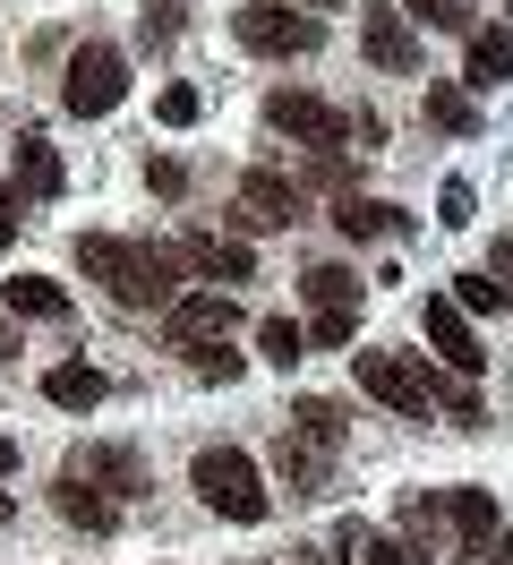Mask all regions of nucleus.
Wrapping results in <instances>:
<instances>
[{"label":"nucleus","mask_w":513,"mask_h":565,"mask_svg":"<svg viewBox=\"0 0 513 565\" xmlns=\"http://www.w3.org/2000/svg\"><path fill=\"white\" fill-rule=\"evenodd\" d=\"M43 394H52L61 412H95L103 394H111V377H103L95 360H61V369H43Z\"/></svg>","instance_id":"15"},{"label":"nucleus","mask_w":513,"mask_h":565,"mask_svg":"<svg viewBox=\"0 0 513 565\" xmlns=\"http://www.w3.org/2000/svg\"><path fill=\"white\" fill-rule=\"evenodd\" d=\"M360 565H410L403 540H376V531H360Z\"/></svg>","instance_id":"31"},{"label":"nucleus","mask_w":513,"mask_h":565,"mask_svg":"<svg viewBox=\"0 0 513 565\" xmlns=\"http://www.w3.org/2000/svg\"><path fill=\"white\" fill-rule=\"evenodd\" d=\"M171 35H180V0H146V9H137V43L154 52V43H171Z\"/></svg>","instance_id":"25"},{"label":"nucleus","mask_w":513,"mask_h":565,"mask_svg":"<svg viewBox=\"0 0 513 565\" xmlns=\"http://www.w3.org/2000/svg\"><path fill=\"white\" fill-rule=\"evenodd\" d=\"M291 437L317 446V455H342L351 420H342V403H325V394H300V403H291Z\"/></svg>","instance_id":"16"},{"label":"nucleus","mask_w":513,"mask_h":565,"mask_svg":"<svg viewBox=\"0 0 513 565\" xmlns=\"http://www.w3.org/2000/svg\"><path fill=\"white\" fill-rule=\"evenodd\" d=\"M360 43H368V61L385 77L419 70V26H410V9H360Z\"/></svg>","instance_id":"10"},{"label":"nucleus","mask_w":513,"mask_h":565,"mask_svg":"<svg viewBox=\"0 0 513 565\" xmlns=\"http://www.w3.org/2000/svg\"><path fill=\"white\" fill-rule=\"evenodd\" d=\"M120 95H129V61H120L111 43H77V52H68V77H61V104L77 111V120H103V111H120Z\"/></svg>","instance_id":"5"},{"label":"nucleus","mask_w":513,"mask_h":565,"mask_svg":"<svg viewBox=\"0 0 513 565\" xmlns=\"http://www.w3.org/2000/svg\"><path fill=\"white\" fill-rule=\"evenodd\" d=\"M9 514H18V497H9V489H0V531H9Z\"/></svg>","instance_id":"35"},{"label":"nucleus","mask_w":513,"mask_h":565,"mask_svg":"<svg viewBox=\"0 0 513 565\" xmlns=\"http://www.w3.org/2000/svg\"><path fill=\"white\" fill-rule=\"evenodd\" d=\"M428 120H437L445 138H479V104L453 95V86H428Z\"/></svg>","instance_id":"23"},{"label":"nucleus","mask_w":513,"mask_h":565,"mask_svg":"<svg viewBox=\"0 0 513 565\" xmlns=\"http://www.w3.org/2000/svg\"><path fill=\"white\" fill-rule=\"evenodd\" d=\"M437 206H445L437 223H453V232H462V223H479V214H471V206H479V198H471V180H445V198H437Z\"/></svg>","instance_id":"30"},{"label":"nucleus","mask_w":513,"mask_h":565,"mask_svg":"<svg viewBox=\"0 0 513 565\" xmlns=\"http://www.w3.org/2000/svg\"><path fill=\"white\" fill-rule=\"evenodd\" d=\"M410 9V26H445V35H462V26H471V9H462V0H403Z\"/></svg>","instance_id":"27"},{"label":"nucleus","mask_w":513,"mask_h":565,"mask_svg":"<svg viewBox=\"0 0 513 565\" xmlns=\"http://www.w3.org/2000/svg\"><path fill=\"white\" fill-rule=\"evenodd\" d=\"M232 223H248V232H282V223H300V189H291L282 172H248V180H239Z\"/></svg>","instance_id":"11"},{"label":"nucleus","mask_w":513,"mask_h":565,"mask_svg":"<svg viewBox=\"0 0 513 565\" xmlns=\"http://www.w3.org/2000/svg\"><path fill=\"white\" fill-rule=\"evenodd\" d=\"M257 352H266L274 369H291V360L308 352V326H291V318H266V326H257Z\"/></svg>","instance_id":"24"},{"label":"nucleus","mask_w":513,"mask_h":565,"mask_svg":"<svg viewBox=\"0 0 513 565\" xmlns=\"http://www.w3.org/2000/svg\"><path fill=\"white\" fill-rule=\"evenodd\" d=\"M453 540H462L471 557H488V548L505 540V514H496V497H488V489H453Z\"/></svg>","instance_id":"13"},{"label":"nucleus","mask_w":513,"mask_h":565,"mask_svg":"<svg viewBox=\"0 0 513 565\" xmlns=\"http://www.w3.org/2000/svg\"><path fill=\"white\" fill-rule=\"evenodd\" d=\"M453 300H462V309H513V282H496V275H462V282H453Z\"/></svg>","instance_id":"26"},{"label":"nucleus","mask_w":513,"mask_h":565,"mask_svg":"<svg viewBox=\"0 0 513 565\" xmlns=\"http://www.w3.org/2000/svg\"><path fill=\"white\" fill-rule=\"evenodd\" d=\"M488 565H513V540H496V548H488Z\"/></svg>","instance_id":"34"},{"label":"nucleus","mask_w":513,"mask_h":565,"mask_svg":"<svg viewBox=\"0 0 513 565\" xmlns=\"http://www.w3.org/2000/svg\"><path fill=\"white\" fill-rule=\"evenodd\" d=\"M18 241V189H0V248Z\"/></svg>","instance_id":"32"},{"label":"nucleus","mask_w":513,"mask_h":565,"mask_svg":"<svg viewBox=\"0 0 513 565\" xmlns=\"http://www.w3.org/2000/svg\"><path fill=\"white\" fill-rule=\"evenodd\" d=\"M0 300H9V318H68V291L52 275H18L0 282Z\"/></svg>","instance_id":"19"},{"label":"nucleus","mask_w":513,"mask_h":565,"mask_svg":"<svg viewBox=\"0 0 513 565\" xmlns=\"http://www.w3.org/2000/svg\"><path fill=\"white\" fill-rule=\"evenodd\" d=\"M154 111H163V129H189V120H197V86H163V104H154Z\"/></svg>","instance_id":"29"},{"label":"nucleus","mask_w":513,"mask_h":565,"mask_svg":"<svg viewBox=\"0 0 513 565\" xmlns=\"http://www.w3.org/2000/svg\"><path fill=\"white\" fill-rule=\"evenodd\" d=\"M334 223H342V241H385V232H394V206H376V198H342Z\"/></svg>","instance_id":"22"},{"label":"nucleus","mask_w":513,"mask_h":565,"mask_svg":"<svg viewBox=\"0 0 513 565\" xmlns=\"http://www.w3.org/2000/svg\"><path fill=\"white\" fill-rule=\"evenodd\" d=\"M9 471H18V437H0V480H9Z\"/></svg>","instance_id":"33"},{"label":"nucleus","mask_w":513,"mask_h":565,"mask_svg":"<svg viewBox=\"0 0 513 565\" xmlns=\"http://www.w3.org/2000/svg\"><path fill=\"white\" fill-rule=\"evenodd\" d=\"M163 326H171V343H232L239 300L223 291V282H205V291H180V300H171Z\"/></svg>","instance_id":"9"},{"label":"nucleus","mask_w":513,"mask_h":565,"mask_svg":"<svg viewBox=\"0 0 513 565\" xmlns=\"http://www.w3.org/2000/svg\"><path fill=\"white\" fill-rule=\"evenodd\" d=\"M52 505H61V514H68L77 531H111V523H120V505H111V497H103L95 480H77V471H61V489H52Z\"/></svg>","instance_id":"17"},{"label":"nucleus","mask_w":513,"mask_h":565,"mask_svg":"<svg viewBox=\"0 0 513 565\" xmlns=\"http://www.w3.org/2000/svg\"><path fill=\"white\" fill-rule=\"evenodd\" d=\"M325 471H334V455H317V446H300L291 428H282V446H274V480L291 497H325Z\"/></svg>","instance_id":"14"},{"label":"nucleus","mask_w":513,"mask_h":565,"mask_svg":"<svg viewBox=\"0 0 513 565\" xmlns=\"http://www.w3.org/2000/svg\"><path fill=\"white\" fill-rule=\"evenodd\" d=\"M77 266H86V282H103L120 309H171V300H180V275H189L180 248L111 241V232H77Z\"/></svg>","instance_id":"1"},{"label":"nucleus","mask_w":513,"mask_h":565,"mask_svg":"<svg viewBox=\"0 0 513 565\" xmlns=\"http://www.w3.org/2000/svg\"><path fill=\"white\" fill-rule=\"evenodd\" d=\"M419 326H428V343H437V360L453 377H479V369H488V352H479V334H471V309H462L453 291H428V300H419Z\"/></svg>","instance_id":"8"},{"label":"nucleus","mask_w":513,"mask_h":565,"mask_svg":"<svg viewBox=\"0 0 513 565\" xmlns=\"http://www.w3.org/2000/svg\"><path fill=\"white\" fill-rule=\"evenodd\" d=\"M18 180H26V198H61V154H52V138H18Z\"/></svg>","instance_id":"20"},{"label":"nucleus","mask_w":513,"mask_h":565,"mask_svg":"<svg viewBox=\"0 0 513 565\" xmlns=\"http://www.w3.org/2000/svg\"><path fill=\"white\" fill-rule=\"evenodd\" d=\"M266 129H282V138H300V146L325 154V146H342L360 120L334 111V104H317V95H300V86H274V95H266Z\"/></svg>","instance_id":"7"},{"label":"nucleus","mask_w":513,"mask_h":565,"mask_svg":"<svg viewBox=\"0 0 513 565\" xmlns=\"http://www.w3.org/2000/svg\"><path fill=\"white\" fill-rule=\"evenodd\" d=\"M180 352H189V369H197V377H223V386L239 377V352H223V343H180Z\"/></svg>","instance_id":"28"},{"label":"nucleus","mask_w":513,"mask_h":565,"mask_svg":"<svg viewBox=\"0 0 513 565\" xmlns=\"http://www.w3.org/2000/svg\"><path fill=\"white\" fill-rule=\"evenodd\" d=\"M300 291H308V309H317L308 343L342 352V343L360 334V275H351V266H308V275H300Z\"/></svg>","instance_id":"6"},{"label":"nucleus","mask_w":513,"mask_h":565,"mask_svg":"<svg viewBox=\"0 0 513 565\" xmlns=\"http://www.w3.org/2000/svg\"><path fill=\"white\" fill-rule=\"evenodd\" d=\"M68 471H77V480H111V489H137V455H120V446H77V455H68Z\"/></svg>","instance_id":"21"},{"label":"nucleus","mask_w":513,"mask_h":565,"mask_svg":"<svg viewBox=\"0 0 513 565\" xmlns=\"http://www.w3.org/2000/svg\"><path fill=\"white\" fill-rule=\"evenodd\" d=\"M180 257H189V275H197V282H223V291L257 275V257H248L239 241H223V232H189V241H180Z\"/></svg>","instance_id":"12"},{"label":"nucleus","mask_w":513,"mask_h":565,"mask_svg":"<svg viewBox=\"0 0 513 565\" xmlns=\"http://www.w3.org/2000/svg\"><path fill=\"white\" fill-rule=\"evenodd\" d=\"M189 489H197V505H214L223 523H266V480H257V462L239 455V446H205L197 462H189Z\"/></svg>","instance_id":"2"},{"label":"nucleus","mask_w":513,"mask_h":565,"mask_svg":"<svg viewBox=\"0 0 513 565\" xmlns=\"http://www.w3.org/2000/svg\"><path fill=\"white\" fill-rule=\"evenodd\" d=\"M308 9H334V0H308Z\"/></svg>","instance_id":"37"},{"label":"nucleus","mask_w":513,"mask_h":565,"mask_svg":"<svg viewBox=\"0 0 513 565\" xmlns=\"http://www.w3.org/2000/svg\"><path fill=\"white\" fill-rule=\"evenodd\" d=\"M513 77V26H488V35H471V61H462V86H505Z\"/></svg>","instance_id":"18"},{"label":"nucleus","mask_w":513,"mask_h":565,"mask_svg":"<svg viewBox=\"0 0 513 565\" xmlns=\"http://www.w3.org/2000/svg\"><path fill=\"white\" fill-rule=\"evenodd\" d=\"M232 35L257 52V61H308L317 43H325V26L308 18V9H291V0H248V9H232Z\"/></svg>","instance_id":"3"},{"label":"nucleus","mask_w":513,"mask_h":565,"mask_svg":"<svg viewBox=\"0 0 513 565\" xmlns=\"http://www.w3.org/2000/svg\"><path fill=\"white\" fill-rule=\"evenodd\" d=\"M9 352H18V334H9V326H0V360H9Z\"/></svg>","instance_id":"36"},{"label":"nucleus","mask_w":513,"mask_h":565,"mask_svg":"<svg viewBox=\"0 0 513 565\" xmlns=\"http://www.w3.org/2000/svg\"><path fill=\"white\" fill-rule=\"evenodd\" d=\"M351 377H360L368 403L403 412V420H428V412H437V377H428L410 352H351Z\"/></svg>","instance_id":"4"}]
</instances>
